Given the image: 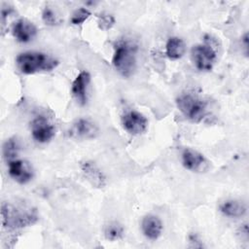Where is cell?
I'll use <instances>...</instances> for the list:
<instances>
[{
  "label": "cell",
  "mask_w": 249,
  "mask_h": 249,
  "mask_svg": "<svg viewBox=\"0 0 249 249\" xmlns=\"http://www.w3.org/2000/svg\"><path fill=\"white\" fill-rule=\"evenodd\" d=\"M1 216L3 226L11 230L30 226L37 221V214L31 208H22L10 203L2 204Z\"/></svg>",
  "instance_id": "cell-3"
},
{
  "label": "cell",
  "mask_w": 249,
  "mask_h": 249,
  "mask_svg": "<svg viewBox=\"0 0 249 249\" xmlns=\"http://www.w3.org/2000/svg\"><path fill=\"white\" fill-rule=\"evenodd\" d=\"M191 57L194 65L200 71H209L213 68L216 60V52L205 44H198L192 48Z\"/></svg>",
  "instance_id": "cell-5"
},
{
  "label": "cell",
  "mask_w": 249,
  "mask_h": 249,
  "mask_svg": "<svg viewBox=\"0 0 249 249\" xmlns=\"http://www.w3.org/2000/svg\"><path fill=\"white\" fill-rule=\"evenodd\" d=\"M83 173L88 181L96 188H102L105 185V176L103 172L92 161H85L81 164Z\"/></svg>",
  "instance_id": "cell-14"
},
{
  "label": "cell",
  "mask_w": 249,
  "mask_h": 249,
  "mask_svg": "<svg viewBox=\"0 0 249 249\" xmlns=\"http://www.w3.org/2000/svg\"><path fill=\"white\" fill-rule=\"evenodd\" d=\"M182 164L188 170L198 172L206 168L207 161L201 153L187 148L182 153Z\"/></svg>",
  "instance_id": "cell-12"
},
{
  "label": "cell",
  "mask_w": 249,
  "mask_h": 249,
  "mask_svg": "<svg viewBox=\"0 0 249 249\" xmlns=\"http://www.w3.org/2000/svg\"><path fill=\"white\" fill-rule=\"evenodd\" d=\"M220 211L230 218H240L245 215L247 211L246 205L236 199H229L220 205Z\"/></svg>",
  "instance_id": "cell-15"
},
{
  "label": "cell",
  "mask_w": 249,
  "mask_h": 249,
  "mask_svg": "<svg viewBox=\"0 0 249 249\" xmlns=\"http://www.w3.org/2000/svg\"><path fill=\"white\" fill-rule=\"evenodd\" d=\"M20 146L17 138H9L3 144V156L7 160V161L16 160L18 155Z\"/></svg>",
  "instance_id": "cell-17"
},
{
  "label": "cell",
  "mask_w": 249,
  "mask_h": 249,
  "mask_svg": "<svg viewBox=\"0 0 249 249\" xmlns=\"http://www.w3.org/2000/svg\"><path fill=\"white\" fill-rule=\"evenodd\" d=\"M124 229L118 222H111L104 228V235L107 239L115 241L121 239L124 236Z\"/></svg>",
  "instance_id": "cell-18"
},
{
  "label": "cell",
  "mask_w": 249,
  "mask_h": 249,
  "mask_svg": "<svg viewBox=\"0 0 249 249\" xmlns=\"http://www.w3.org/2000/svg\"><path fill=\"white\" fill-rule=\"evenodd\" d=\"M162 223L156 215H146L141 222V230L145 237L150 240L158 239L162 232Z\"/></svg>",
  "instance_id": "cell-13"
},
{
  "label": "cell",
  "mask_w": 249,
  "mask_h": 249,
  "mask_svg": "<svg viewBox=\"0 0 249 249\" xmlns=\"http://www.w3.org/2000/svg\"><path fill=\"white\" fill-rule=\"evenodd\" d=\"M31 134L39 143H47L54 136V127L44 116H38L31 122Z\"/></svg>",
  "instance_id": "cell-6"
},
{
  "label": "cell",
  "mask_w": 249,
  "mask_h": 249,
  "mask_svg": "<svg viewBox=\"0 0 249 249\" xmlns=\"http://www.w3.org/2000/svg\"><path fill=\"white\" fill-rule=\"evenodd\" d=\"M16 64L21 73L29 75L37 72L52 71L58 65V60L45 53L24 52L17 56Z\"/></svg>",
  "instance_id": "cell-1"
},
{
  "label": "cell",
  "mask_w": 249,
  "mask_h": 249,
  "mask_svg": "<svg viewBox=\"0 0 249 249\" xmlns=\"http://www.w3.org/2000/svg\"><path fill=\"white\" fill-rule=\"evenodd\" d=\"M42 19L43 21L47 24V25H51V26H53V25H56L58 23V18L57 16L55 15L54 11L53 9H51L50 7H46L44 10H43V13H42Z\"/></svg>",
  "instance_id": "cell-20"
},
{
  "label": "cell",
  "mask_w": 249,
  "mask_h": 249,
  "mask_svg": "<svg viewBox=\"0 0 249 249\" xmlns=\"http://www.w3.org/2000/svg\"><path fill=\"white\" fill-rule=\"evenodd\" d=\"M9 175L18 184H26L32 180L34 173L28 162L22 160H13L8 161Z\"/></svg>",
  "instance_id": "cell-8"
},
{
  "label": "cell",
  "mask_w": 249,
  "mask_h": 249,
  "mask_svg": "<svg viewBox=\"0 0 249 249\" xmlns=\"http://www.w3.org/2000/svg\"><path fill=\"white\" fill-rule=\"evenodd\" d=\"M37 31L38 30L35 24L26 18L18 19L12 27L13 36L17 41L20 43H27L32 41L37 35Z\"/></svg>",
  "instance_id": "cell-9"
},
{
  "label": "cell",
  "mask_w": 249,
  "mask_h": 249,
  "mask_svg": "<svg viewBox=\"0 0 249 249\" xmlns=\"http://www.w3.org/2000/svg\"><path fill=\"white\" fill-rule=\"evenodd\" d=\"M90 82V75L88 71H81L72 83L71 92L76 100L81 104L85 105L88 100V87Z\"/></svg>",
  "instance_id": "cell-11"
},
{
  "label": "cell",
  "mask_w": 249,
  "mask_h": 249,
  "mask_svg": "<svg viewBox=\"0 0 249 249\" xmlns=\"http://www.w3.org/2000/svg\"><path fill=\"white\" fill-rule=\"evenodd\" d=\"M136 46L127 40H120L114 48L112 64L123 77H130L136 68Z\"/></svg>",
  "instance_id": "cell-2"
},
{
  "label": "cell",
  "mask_w": 249,
  "mask_h": 249,
  "mask_svg": "<svg viewBox=\"0 0 249 249\" xmlns=\"http://www.w3.org/2000/svg\"><path fill=\"white\" fill-rule=\"evenodd\" d=\"M99 133L98 126L88 119L77 120L70 128V134L78 139H92Z\"/></svg>",
  "instance_id": "cell-10"
},
{
  "label": "cell",
  "mask_w": 249,
  "mask_h": 249,
  "mask_svg": "<svg viewBox=\"0 0 249 249\" xmlns=\"http://www.w3.org/2000/svg\"><path fill=\"white\" fill-rule=\"evenodd\" d=\"M186 53V44L183 39L172 36L169 37L165 45V53L168 58L176 60L181 58Z\"/></svg>",
  "instance_id": "cell-16"
},
{
  "label": "cell",
  "mask_w": 249,
  "mask_h": 249,
  "mask_svg": "<svg viewBox=\"0 0 249 249\" xmlns=\"http://www.w3.org/2000/svg\"><path fill=\"white\" fill-rule=\"evenodd\" d=\"M122 124L128 133L137 135L143 133L147 129L148 120L143 114L131 110L123 115Z\"/></svg>",
  "instance_id": "cell-7"
},
{
  "label": "cell",
  "mask_w": 249,
  "mask_h": 249,
  "mask_svg": "<svg viewBox=\"0 0 249 249\" xmlns=\"http://www.w3.org/2000/svg\"><path fill=\"white\" fill-rule=\"evenodd\" d=\"M90 16V12L86 8H79L77 9L72 17H71V23L78 25L83 23L85 20H87Z\"/></svg>",
  "instance_id": "cell-19"
},
{
  "label": "cell",
  "mask_w": 249,
  "mask_h": 249,
  "mask_svg": "<svg viewBox=\"0 0 249 249\" xmlns=\"http://www.w3.org/2000/svg\"><path fill=\"white\" fill-rule=\"evenodd\" d=\"M115 23V18L112 15L102 13L98 16V26L100 29L108 30L110 29Z\"/></svg>",
  "instance_id": "cell-21"
},
{
  "label": "cell",
  "mask_w": 249,
  "mask_h": 249,
  "mask_svg": "<svg viewBox=\"0 0 249 249\" xmlns=\"http://www.w3.org/2000/svg\"><path fill=\"white\" fill-rule=\"evenodd\" d=\"M179 111L190 121L198 123L206 114V103L192 93H183L176 99Z\"/></svg>",
  "instance_id": "cell-4"
}]
</instances>
